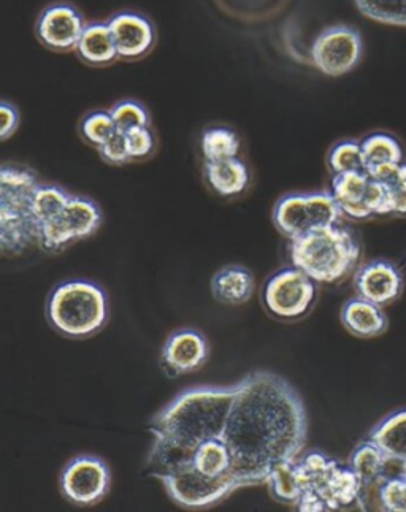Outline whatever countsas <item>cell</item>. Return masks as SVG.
Here are the masks:
<instances>
[{
  "instance_id": "cell-1",
  "label": "cell",
  "mask_w": 406,
  "mask_h": 512,
  "mask_svg": "<svg viewBox=\"0 0 406 512\" xmlns=\"http://www.w3.org/2000/svg\"><path fill=\"white\" fill-rule=\"evenodd\" d=\"M307 433V409L291 383L272 371L249 373L223 432L238 487L267 484L278 463L299 459Z\"/></svg>"
},
{
  "instance_id": "cell-2",
  "label": "cell",
  "mask_w": 406,
  "mask_h": 512,
  "mask_svg": "<svg viewBox=\"0 0 406 512\" xmlns=\"http://www.w3.org/2000/svg\"><path fill=\"white\" fill-rule=\"evenodd\" d=\"M237 390L238 383L192 387L164 406L148 425L154 438L146 459L148 476L158 479L186 467L200 444L223 436Z\"/></svg>"
},
{
  "instance_id": "cell-3",
  "label": "cell",
  "mask_w": 406,
  "mask_h": 512,
  "mask_svg": "<svg viewBox=\"0 0 406 512\" xmlns=\"http://www.w3.org/2000/svg\"><path fill=\"white\" fill-rule=\"evenodd\" d=\"M39 176L26 165L0 164V257L37 245L32 200Z\"/></svg>"
},
{
  "instance_id": "cell-4",
  "label": "cell",
  "mask_w": 406,
  "mask_h": 512,
  "mask_svg": "<svg viewBox=\"0 0 406 512\" xmlns=\"http://www.w3.org/2000/svg\"><path fill=\"white\" fill-rule=\"evenodd\" d=\"M361 246L351 230L340 224L313 230L291 241V260L318 284H334L353 272Z\"/></svg>"
},
{
  "instance_id": "cell-5",
  "label": "cell",
  "mask_w": 406,
  "mask_h": 512,
  "mask_svg": "<svg viewBox=\"0 0 406 512\" xmlns=\"http://www.w3.org/2000/svg\"><path fill=\"white\" fill-rule=\"evenodd\" d=\"M302 495L297 509L305 512L340 511L354 508L361 482L351 468L341 465L324 452L313 451L295 460Z\"/></svg>"
},
{
  "instance_id": "cell-6",
  "label": "cell",
  "mask_w": 406,
  "mask_h": 512,
  "mask_svg": "<svg viewBox=\"0 0 406 512\" xmlns=\"http://www.w3.org/2000/svg\"><path fill=\"white\" fill-rule=\"evenodd\" d=\"M108 295L89 279H69L51 291L46 318L54 330L73 340L92 337L108 322Z\"/></svg>"
},
{
  "instance_id": "cell-7",
  "label": "cell",
  "mask_w": 406,
  "mask_h": 512,
  "mask_svg": "<svg viewBox=\"0 0 406 512\" xmlns=\"http://www.w3.org/2000/svg\"><path fill=\"white\" fill-rule=\"evenodd\" d=\"M341 214L330 192H295L281 197L273 208V224L289 240L313 230L340 224Z\"/></svg>"
},
{
  "instance_id": "cell-8",
  "label": "cell",
  "mask_w": 406,
  "mask_h": 512,
  "mask_svg": "<svg viewBox=\"0 0 406 512\" xmlns=\"http://www.w3.org/2000/svg\"><path fill=\"white\" fill-rule=\"evenodd\" d=\"M102 219V210L94 200L72 194L61 211L40 227L37 245L46 253H59L96 234Z\"/></svg>"
},
{
  "instance_id": "cell-9",
  "label": "cell",
  "mask_w": 406,
  "mask_h": 512,
  "mask_svg": "<svg viewBox=\"0 0 406 512\" xmlns=\"http://www.w3.org/2000/svg\"><path fill=\"white\" fill-rule=\"evenodd\" d=\"M318 283L300 268H281L273 273L262 289L265 310L281 321H299L315 308Z\"/></svg>"
},
{
  "instance_id": "cell-10",
  "label": "cell",
  "mask_w": 406,
  "mask_h": 512,
  "mask_svg": "<svg viewBox=\"0 0 406 512\" xmlns=\"http://www.w3.org/2000/svg\"><path fill=\"white\" fill-rule=\"evenodd\" d=\"M329 192L346 218L365 221L375 216H391L383 184L365 170L335 175Z\"/></svg>"
},
{
  "instance_id": "cell-11",
  "label": "cell",
  "mask_w": 406,
  "mask_h": 512,
  "mask_svg": "<svg viewBox=\"0 0 406 512\" xmlns=\"http://www.w3.org/2000/svg\"><path fill=\"white\" fill-rule=\"evenodd\" d=\"M162 482L170 500L186 509H203L218 505L219 501L238 490L237 482L232 478H208L191 465L178 468L172 473L162 474Z\"/></svg>"
},
{
  "instance_id": "cell-12",
  "label": "cell",
  "mask_w": 406,
  "mask_h": 512,
  "mask_svg": "<svg viewBox=\"0 0 406 512\" xmlns=\"http://www.w3.org/2000/svg\"><path fill=\"white\" fill-rule=\"evenodd\" d=\"M61 492L75 506H96L112 486V471L96 455H77L61 473Z\"/></svg>"
},
{
  "instance_id": "cell-13",
  "label": "cell",
  "mask_w": 406,
  "mask_h": 512,
  "mask_svg": "<svg viewBox=\"0 0 406 512\" xmlns=\"http://www.w3.org/2000/svg\"><path fill=\"white\" fill-rule=\"evenodd\" d=\"M364 42L359 31L349 26L329 27L311 46V59L316 69L329 77L351 72L362 59Z\"/></svg>"
},
{
  "instance_id": "cell-14",
  "label": "cell",
  "mask_w": 406,
  "mask_h": 512,
  "mask_svg": "<svg viewBox=\"0 0 406 512\" xmlns=\"http://www.w3.org/2000/svg\"><path fill=\"white\" fill-rule=\"evenodd\" d=\"M85 27V16L75 5L56 2L43 8L35 23V35L48 50L69 53L77 48Z\"/></svg>"
},
{
  "instance_id": "cell-15",
  "label": "cell",
  "mask_w": 406,
  "mask_h": 512,
  "mask_svg": "<svg viewBox=\"0 0 406 512\" xmlns=\"http://www.w3.org/2000/svg\"><path fill=\"white\" fill-rule=\"evenodd\" d=\"M119 59L123 61H140L146 58L158 43V32L153 21L143 13L124 10L115 13L107 21Z\"/></svg>"
},
{
  "instance_id": "cell-16",
  "label": "cell",
  "mask_w": 406,
  "mask_h": 512,
  "mask_svg": "<svg viewBox=\"0 0 406 512\" xmlns=\"http://www.w3.org/2000/svg\"><path fill=\"white\" fill-rule=\"evenodd\" d=\"M210 359V343L199 330L181 329L165 340L161 363L172 378L199 371Z\"/></svg>"
},
{
  "instance_id": "cell-17",
  "label": "cell",
  "mask_w": 406,
  "mask_h": 512,
  "mask_svg": "<svg viewBox=\"0 0 406 512\" xmlns=\"http://www.w3.org/2000/svg\"><path fill=\"white\" fill-rule=\"evenodd\" d=\"M354 287L359 297L384 308L402 295L403 275L391 262L373 260L357 270Z\"/></svg>"
},
{
  "instance_id": "cell-18",
  "label": "cell",
  "mask_w": 406,
  "mask_h": 512,
  "mask_svg": "<svg viewBox=\"0 0 406 512\" xmlns=\"http://www.w3.org/2000/svg\"><path fill=\"white\" fill-rule=\"evenodd\" d=\"M203 176L211 191L224 199H234L248 189L251 173L240 157L226 161L205 162Z\"/></svg>"
},
{
  "instance_id": "cell-19",
  "label": "cell",
  "mask_w": 406,
  "mask_h": 512,
  "mask_svg": "<svg viewBox=\"0 0 406 512\" xmlns=\"http://www.w3.org/2000/svg\"><path fill=\"white\" fill-rule=\"evenodd\" d=\"M210 287L216 302L238 306L251 300L256 279L253 272L243 265H226L213 275Z\"/></svg>"
},
{
  "instance_id": "cell-20",
  "label": "cell",
  "mask_w": 406,
  "mask_h": 512,
  "mask_svg": "<svg viewBox=\"0 0 406 512\" xmlns=\"http://www.w3.org/2000/svg\"><path fill=\"white\" fill-rule=\"evenodd\" d=\"M341 322L357 338L380 337L387 330V318L383 308L359 295L343 305Z\"/></svg>"
},
{
  "instance_id": "cell-21",
  "label": "cell",
  "mask_w": 406,
  "mask_h": 512,
  "mask_svg": "<svg viewBox=\"0 0 406 512\" xmlns=\"http://www.w3.org/2000/svg\"><path fill=\"white\" fill-rule=\"evenodd\" d=\"M80 61L91 67H108L118 61V50L107 21L86 24L80 42L75 48Z\"/></svg>"
},
{
  "instance_id": "cell-22",
  "label": "cell",
  "mask_w": 406,
  "mask_h": 512,
  "mask_svg": "<svg viewBox=\"0 0 406 512\" xmlns=\"http://www.w3.org/2000/svg\"><path fill=\"white\" fill-rule=\"evenodd\" d=\"M189 465L208 478H232L235 481L234 474H232V457H230L229 448H227L223 436L211 438V440L200 444L192 455Z\"/></svg>"
},
{
  "instance_id": "cell-23",
  "label": "cell",
  "mask_w": 406,
  "mask_h": 512,
  "mask_svg": "<svg viewBox=\"0 0 406 512\" xmlns=\"http://www.w3.org/2000/svg\"><path fill=\"white\" fill-rule=\"evenodd\" d=\"M361 146L365 172H372L384 165L402 164L406 161L402 143L394 135L386 134V132L368 135L362 140Z\"/></svg>"
},
{
  "instance_id": "cell-24",
  "label": "cell",
  "mask_w": 406,
  "mask_h": 512,
  "mask_svg": "<svg viewBox=\"0 0 406 512\" xmlns=\"http://www.w3.org/2000/svg\"><path fill=\"white\" fill-rule=\"evenodd\" d=\"M368 440L375 443L384 454L406 463V409L387 416L373 428Z\"/></svg>"
},
{
  "instance_id": "cell-25",
  "label": "cell",
  "mask_w": 406,
  "mask_h": 512,
  "mask_svg": "<svg viewBox=\"0 0 406 512\" xmlns=\"http://www.w3.org/2000/svg\"><path fill=\"white\" fill-rule=\"evenodd\" d=\"M240 146V137L230 127H207L200 135V151L205 162L226 161L238 157Z\"/></svg>"
},
{
  "instance_id": "cell-26",
  "label": "cell",
  "mask_w": 406,
  "mask_h": 512,
  "mask_svg": "<svg viewBox=\"0 0 406 512\" xmlns=\"http://www.w3.org/2000/svg\"><path fill=\"white\" fill-rule=\"evenodd\" d=\"M384 463L386 454L375 443L367 440L359 444L351 455L349 468L356 474L361 487H368L383 482Z\"/></svg>"
},
{
  "instance_id": "cell-27",
  "label": "cell",
  "mask_w": 406,
  "mask_h": 512,
  "mask_svg": "<svg viewBox=\"0 0 406 512\" xmlns=\"http://www.w3.org/2000/svg\"><path fill=\"white\" fill-rule=\"evenodd\" d=\"M367 173L383 184L391 214L406 216V161L402 164L384 165Z\"/></svg>"
},
{
  "instance_id": "cell-28",
  "label": "cell",
  "mask_w": 406,
  "mask_h": 512,
  "mask_svg": "<svg viewBox=\"0 0 406 512\" xmlns=\"http://www.w3.org/2000/svg\"><path fill=\"white\" fill-rule=\"evenodd\" d=\"M267 484L270 487V493L276 501L284 505H297L300 495H302V486H300L299 474L295 470L294 462L278 463L270 473Z\"/></svg>"
},
{
  "instance_id": "cell-29",
  "label": "cell",
  "mask_w": 406,
  "mask_h": 512,
  "mask_svg": "<svg viewBox=\"0 0 406 512\" xmlns=\"http://www.w3.org/2000/svg\"><path fill=\"white\" fill-rule=\"evenodd\" d=\"M78 132L88 145L94 146L97 150L108 138L113 137L118 129L110 110H92L81 118Z\"/></svg>"
},
{
  "instance_id": "cell-30",
  "label": "cell",
  "mask_w": 406,
  "mask_h": 512,
  "mask_svg": "<svg viewBox=\"0 0 406 512\" xmlns=\"http://www.w3.org/2000/svg\"><path fill=\"white\" fill-rule=\"evenodd\" d=\"M329 169L332 175L343 173L364 172L365 162L361 142L343 140L330 150Z\"/></svg>"
},
{
  "instance_id": "cell-31",
  "label": "cell",
  "mask_w": 406,
  "mask_h": 512,
  "mask_svg": "<svg viewBox=\"0 0 406 512\" xmlns=\"http://www.w3.org/2000/svg\"><path fill=\"white\" fill-rule=\"evenodd\" d=\"M116 129L119 132L135 129V127L151 126L150 111L142 102L135 99H121L110 108Z\"/></svg>"
},
{
  "instance_id": "cell-32",
  "label": "cell",
  "mask_w": 406,
  "mask_h": 512,
  "mask_svg": "<svg viewBox=\"0 0 406 512\" xmlns=\"http://www.w3.org/2000/svg\"><path fill=\"white\" fill-rule=\"evenodd\" d=\"M356 4L372 20L406 26V0H356Z\"/></svg>"
},
{
  "instance_id": "cell-33",
  "label": "cell",
  "mask_w": 406,
  "mask_h": 512,
  "mask_svg": "<svg viewBox=\"0 0 406 512\" xmlns=\"http://www.w3.org/2000/svg\"><path fill=\"white\" fill-rule=\"evenodd\" d=\"M126 140L127 154L131 162L146 161L150 159L156 148H158V138L154 135L151 126L135 127V129L123 132Z\"/></svg>"
},
{
  "instance_id": "cell-34",
  "label": "cell",
  "mask_w": 406,
  "mask_h": 512,
  "mask_svg": "<svg viewBox=\"0 0 406 512\" xmlns=\"http://www.w3.org/2000/svg\"><path fill=\"white\" fill-rule=\"evenodd\" d=\"M381 511L406 512V478L384 479L380 486Z\"/></svg>"
},
{
  "instance_id": "cell-35",
  "label": "cell",
  "mask_w": 406,
  "mask_h": 512,
  "mask_svg": "<svg viewBox=\"0 0 406 512\" xmlns=\"http://www.w3.org/2000/svg\"><path fill=\"white\" fill-rule=\"evenodd\" d=\"M102 161L110 165H126L131 162L129 154H127L126 140H124L123 132H116L113 137L108 138L104 145L97 148Z\"/></svg>"
},
{
  "instance_id": "cell-36",
  "label": "cell",
  "mask_w": 406,
  "mask_h": 512,
  "mask_svg": "<svg viewBox=\"0 0 406 512\" xmlns=\"http://www.w3.org/2000/svg\"><path fill=\"white\" fill-rule=\"evenodd\" d=\"M20 110L7 100H0V142H5L20 129Z\"/></svg>"
},
{
  "instance_id": "cell-37",
  "label": "cell",
  "mask_w": 406,
  "mask_h": 512,
  "mask_svg": "<svg viewBox=\"0 0 406 512\" xmlns=\"http://www.w3.org/2000/svg\"><path fill=\"white\" fill-rule=\"evenodd\" d=\"M405 478H406V470H405Z\"/></svg>"
}]
</instances>
